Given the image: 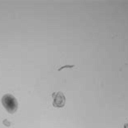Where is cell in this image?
I'll return each mask as SVG.
<instances>
[{
	"mask_svg": "<svg viewBox=\"0 0 128 128\" xmlns=\"http://www.w3.org/2000/svg\"><path fill=\"white\" fill-rule=\"evenodd\" d=\"M2 104L6 110L10 114H14L18 109V102L14 96L6 94L2 98Z\"/></svg>",
	"mask_w": 128,
	"mask_h": 128,
	"instance_id": "cell-1",
	"label": "cell"
},
{
	"mask_svg": "<svg viewBox=\"0 0 128 128\" xmlns=\"http://www.w3.org/2000/svg\"><path fill=\"white\" fill-rule=\"evenodd\" d=\"M52 97L54 99L53 106L57 108H62L65 106L66 103V98L64 94L61 92H54L52 94Z\"/></svg>",
	"mask_w": 128,
	"mask_h": 128,
	"instance_id": "cell-2",
	"label": "cell"
},
{
	"mask_svg": "<svg viewBox=\"0 0 128 128\" xmlns=\"http://www.w3.org/2000/svg\"><path fill=\"white\" fill-rule=\"evenodd\" d=\"M3 124L6 125V126H9L10 125H11V123H10L9 122H8V120H4V121H3Z\"/></svg>",
	"mask_w": 128,
	"mask_h": 128,
	"instance_id": "cell-3",
	"label": "cell"
},
{
	"mask_svg": "<svg viewBox=\"0 0 128 128\" xmlns=\"http://www.w3.org/2000/svg\"><path fill=\"white\" fill-rule=\"evenodd\" d=\"M124 128H128V123H126V124L124 125Z\"/></svg>",
	"mask_w": 128,
	"mask_h": 128,
	"instance_id": "cell-4",
	"label": "cell"
}]
</instances>
